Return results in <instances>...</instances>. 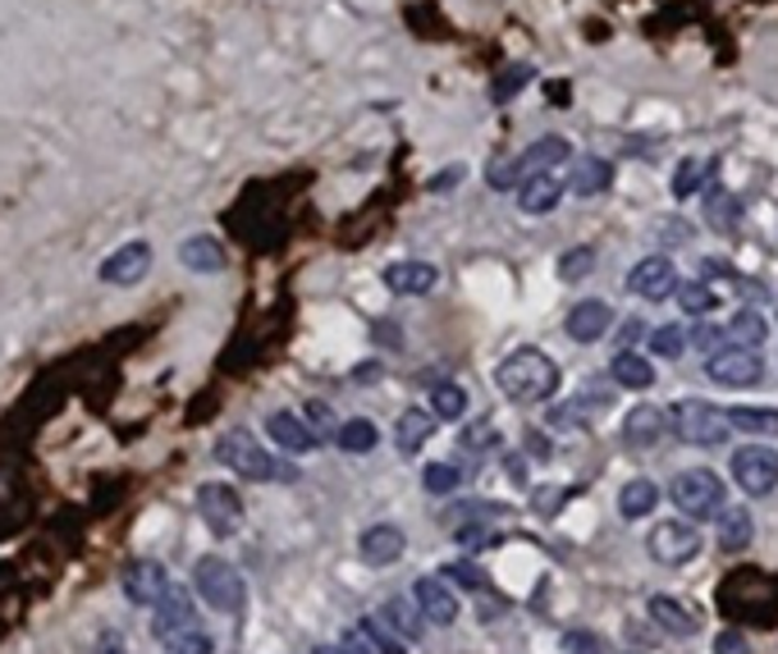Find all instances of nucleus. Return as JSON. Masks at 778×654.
<instances>
[{
    "label": "nucleus",
    "instance_id": "nucleus-30",
    "mask_svg": "<svg viewBox=\"0 0 778 654\" xmlns=\"http://www.w3.org/2000/svg\"><path fill=\"white\" fill-rule=\"evenodd\" d=\"M334 444H340L344 454H371L380 444V431H376V422H367V416H353V422L334 426Z\"/></svg>",
    "mask_w": 778,
    "mask_h": 654
},
{
    "label": "nucleus",
    "instance_id": "nucleus-41",
    "mask_svg": "<svg viewBox=\"0 0 778 654\" xmlns=\"http://www.w3.org/2000/svg\"><path fill=\"white\" fill-rule=\"evenodd\" d=\"M591 271H595V252L591 248H568L563 261H559V279H568V284L586 279Z\"/></svg>",
    "mask_w": 778,
    "mask_h": 654
},
{
    "label": "nucleus",
    "instance_id": "nucleus-53",
    "mask_svg": "<svg viewBox=\"0 0 778 654\" xmlns=\"http://www.w3.org/2000/svg\"><path fill=\"white\" fill-rule=\"evenodd\" d=\"M559 504H563V490H540V494H536V508H540L545 517H550Z\"/></svg>",
    "mask_w": 778,
    "mask_h": 654
},
{
    "label": "nucleus",
    "instance_id": "nucleus-51",
    "mask_svg": "<svg viewBox=\"0 0 778 654\" xmlns=\"http://www.w3.org/2000/svg\"><path fill=\"white\" fill-rule=\"evenodd\" d=\"M714 654H751V645H746L742 632H719L714 636Z\"/></svg>",
    "mask_w": 778,
    "mask_h": 654
},
{
    "label": "nucleus",
    "instance_id": "nucleus-43",
    "mask_svg": "<svg viewBox=\"0 0 778 654\" xmlns=\"http://www.w3.org/2000/svg\"><path fill=\"white\" fill-rule=\"evenodd\" d=\"M504 513H508L504 504L477 500V504H458V508H449V521H454V527H462V521H495V517H504Z\"/></svg>",
    "mask_w": 778,
    "mask_h": 654
},
{
    "label": "nucleus",
    "instance_id": "nucleus-17",
    "mask_svg": "<svg viewBox=\"0 0 778 654\" xmlns=\"http://www.w3.org/2000/svg\"><path fill=\"white\" fill-rule=\"evenodd\" d=\"M412 599H417L422 618L435 622V627H449L458 618V595L439 577H417V582H412Z\"/></svg>",
    "mask_w": 778,
    "mask_h": 654
},
{
    "label": "nucleus",
    "instance_id": "nucleus-6",
    "mask_svg": "<svg viewBox=\"0 0 778 654\" xmlns=\"http://www.w3.org/2000/svg\"><path fill=\"white\" fill-rule=\"evenodd\" d=\"M668 426L678 431L683 444H696V449H710V444L729 439V416H723L719 408H710L706 399H683V403H673Z\"/></svg>",
    "mask_w": 778,
    "mask_h": 654
},
{
    "label": "nucleus",
    "instance_id": "nucleus-26",
    "mask_svg": "<svg viewBox=\"0 0 778 654\" xmlns=\"http://www.w3.org/2000/svg\"><path fill=\"white\" fill-rule=\"evenodd\" d=\"M431 431H435V416H431V412H422V408H408V412L399 416V426H394V444H399V454H417L422 444L431 439Z\"/></svg>",
    "mask_w": 778,
    "mask_h": 654
},
{
    "label": "nucleus",
    "instance_id": "nucleus-50",
    "mask_svg": "<svg viewBox=\"0 0 778 654\" xmlns=\"http://www.w3.org/2000/svg\"><path fill=\"white\" fill-rule=\"evenodd\" d=\"M340 645H344V654H380V650L371 645V636L362 632V627H348V632L340 636Z\"/></svg>",
    "mask_w": 778,
    "mask_h": 654
},
{
    "label": "nucleus",
    "instance_id": "nucleus-11",
    "mask_svg": "<svg viewBox=\"0 0 778 654\" xmlns=\"http://www.w3.org/2000/svg\"><path fill=\"white\" fill-rule=\"evenodd\" d=\"M733 477L746 494H769L778 485V454L769 444H746L733 454Z\"/></svg>",
    "mask_w": 778,
    "mask_h": 654
},
{
    "label": "nucleus",
    "instance_id": "nucleus-1",
    "mask_svg": "<svg viewBox=\"0 0 778 654\" xmlns=\"http://www.w3.org/2000/svg\"><path fill=\"white\" fill-rule=\"evenodd\" d=\"M714 609L737 627H778V572L733 567L714 590Z\"/></svg>",
    "mask_w": 778,
    "mask_h": 654
},
{
    "label": "nucleus",
    "instance_id": "nucleus-45",
    "mask_svg": "<svg viewBox=\"0 0 778 654\" xmlns=\"http://www.w3.org/2000/svg\"><path fill=\"white\" fill-rule=\"evenodd\" d=\"M362 632L371 636V645H376L380 654H408V645H403L394 632H389V627H385L380 618H367V622H362Z\"/></svg>",
    "mask_w": 778,
    "mask_h": 654
},
{
    "label": "nucleus",
    "instance_id": "nucleus-20",
    "mask_svg": "<svg viewBox=\"0 0 778 654\" xmlns=\"http://www.w3.org/2000/svg\"><path fill=\"white\" fill-rule=\"evenodd\" d=\"M151 271V248L147 243H124L115 256L101 261V279L106 284H138Z\"/></svg>",
    "mask_w": 778,
    "mask_h": 654
},
{
    "label": "nucleus",
    "instance_id": "nucleus-40",
    "mask_svg": "<svg viewBox=\"0 0 778 654\" xmlns=\"http://www.w3.org/2000/svg\"><path fill=\"white\" fill-rule=\"evenodd\" d=\"M462 481H467V477L458 472L454 462H431V467H426V477H422L426 494H454V490H458Z\"/></svg>",
    "mask_w": 778,
    "mask_h": 654
},
{
    "label": "nucleus",
    "instance_id": "nucleus-55",
    "mask_svg": "<svg viewBox=\"0 0 778 654\" xmlns=\"http://www.w3.org/2000/svg\"><path fill=\"white\" fill-rule=\"evenodd\" d=\"M527 454H531V458H550V444H545V439L531 431V435H527Z\"/></svg>",
    "mask_w": 778,
    "mask_h": 654
},
{
    "label": "nucleus",
    "instance_id": "nucleus-48",
    "mask_svg": "<svg viewBox=\"0 0 778 654\" xmlns=\"http://www.w3.org/2000/svg\"><path fill=\"white\" fill-rule=\"evenodd\" d=\"M563 654H605L600 636H591V632H568L563 636Z\"/></svg>",
    "mask_w": 778,
    "mask_h": 654
},
{
    "label": "nucleus",
    "instance_id": "nucleus-52",
    "mask_svg": "<svg viewBox=\"0 0 778 654\" xmlns=\"http://www.w3.org/2000/svg\"><path fill=\"white\" fill-rule=\"evenodd\" d=\"M687 339H691V344H700V348H710V353H714V344L723 348V330H714V325H700V330L687 334Z\"/></svg>",
    "mask_w": 778,
    "mask_h": 654
},
{
    "label": "nucleus",
    "instance_id": "nucleus-60",
    "mask_svg": "<svg viewBox=\"0 0 778 654\" xmlns=\"http://www.w3.org/2000/svg\"><path fill=\"white\" fill-rule=\"evenodd\" d=\"M311 654H344V645H317Z\"/></svg>",
    "mask_w": 778,
    "mask_h": 654
},
{
    "label": "nucleus",
    "instance_id": "nucleus-27",
    "mask_svg": "<svg viewBox=\"0 0 778 654\" xmlns=\"http://www.w3.org/2000/svg\"><path fill=\"white\" fill-rule=\"evenodd\" d=\"M751 536H756V521H751L746 508H719V549L737 554V549L751 544Z\"/></svg>",
    "mask_w": 778,
    "mask_h": 654
},
{
    "label": "nucleus",
    "instance_id": "nucleus-57",
    "mask_svg": "<svg viewBox=\"0 0 778 654\" xmlns=\"http://www.w3.org/2000/svg\"><path fill=\"white\" fill-rule=\"evenodd\" d=\"M454 179H462V170H458V165H454L449 174H435V179H431V188H435V193H439V188H454Z\"/></svg>",
    "mask_w": 778,
    "mask_h": 654
},
{
    "label": "nucleus",
    "instance_id": "nucleus-58",
    "mask_svg": "<svg viewBox=\"0 0 778 654\" xmlns=\"http://www.w3.org/2000/svg\"><path fill=\"white\" fill-rule=\"evenodd\" d=\"M353 380H357V385H367V380H380V366H376V362H362V371H357Z\"/></svg>",
    "mask_w": 778,
    "mask_h": 654
},
{
    "label": "nucleus",
    "instance_id": "nucleus-3",
    "mask_svg": "<svg viewBox=\"0 0 778 654\" xmlns=\"http://www.w3.org/2000/svg\"><path fill=\"white\" fill-rule=\"evenodd\" d=\"M563 161H573V142L559 138V134H550V138H536L523 156H513V161H495V165H490V188H495V193H508V188H517V183L531 179V174H554Z\"/></svg>",
    "mask_w": 778,
    "mask_h": 654
},
{
    "label": "nucleus",
    "instance_id": "nucleus-13",
    "mask_svg": "<svg viewBox=\"0 0 778 654\" xmlns=\"http://www.w3.org/2000/svg\"><path fill=\"white\" fill-rule=\"evenodd\" d=\"M678 289V271H673L668 256H645L628 271V294L645 298V302H664Z\"/></svg>",
    "mask_w": 778,
    "mask_h": 654
},
{
    "label": "nucleus",
    "instance_id": "nucleus-29",
    "mask_svg": "<svg viewBox=\"0 0 778 654\" xmlns=\"http://www.w3.org/2000/svg\"><path fill=\"white\" fill-rule=\"evenodd\" d=\"M614 380H618L622 389H651V385H655V366L645 362L641 353L622 348V353L614 357Z\"/></svg>",
    "mask_w": 778,
    "mask_h": 654
},
{
    "label": "nucleus",
    "instance_id": "nucleus-39",
    "mask_svg": "<svg viewBox=\"0 0 778 654\" xmlns=\"http://www.w3.org/2000/svg\"><path fill=\"white\" fill-rule=\"evenodd\" d=\"M714 174V165H700V161H683L678 170H673V197H691V193H700V183H706Z\"/></svg>",
    "mask_w": 778,
    "mask_h": 654
},
{
    "label": "nucleus",
    "instance_id": "nucleus-34",
    "mask_svg": "<svg viewBox=\"0 0 778 654\" xmlns=\"http://www.w3.org/2000/svg\"><path fill=\"white\" fill-rule=\"evenodd\" d=\"M723 416H729V426H737L746 435H778V412L774 408H733Z\"/></svg>",
    "mask_w": 778,
    "mask_h": 654
},
{
    "label": "nucleus",
    "instance_id": "nucleus-18",
    "mask_svg": "<svg viewBox=\"0 0 778 654\" xmlns=\"http://www.w3.org/2000/svg\"><path fill=\"white\" fill-rule=\"evenodd\" d=\"M266 435L289 454H317L321 449V435L311 431L298 412H271L266 416Z\"/></svg>",
    "mask_w": 778,
    "mask_h": 654
},
{
    "label": "nucleus",
    "instance_id": "nucleus-23",
    "mask_svg": "<svg viewBox=\"0 0 778 654\" xmlns=\"http://www.w3.org/2000/svg\"><path fill=\"white\" fill-rule=\"evenodd\" d=\"M179 261L197 275H220L225 271V248L211 239V233H193V239L179 243Z\"/></svg>",
    "mask_w": 778,
    "mask_h": 654
},
{
    "label": "nucleus",
    "instance_id": "nucleus-5",
    "mask_svg": "<svg viewBox=\"0 0 778 654\" xmlns=\"http://www.w3.org/2000/svg\"><path fill=\"white\" fill-rule=\"evenodd\" d=\"M193 586H197V595H202L216 613H243V599H248L243 577H239V567L225 563L220 554H206V559L193 567Z\"/></svg>",
    "mask_w": 778,
    "mask_h": 654
},
{
    "label": "nucleus",
    "instance_id": "nucleus-28",
    "mask_svg": "<svg viewBox=\"0 0 778 654\" xmlns=\"http://www.w3.org/2000/svg\"><path fill=\"white\" fill-rule=\"evenodd\" d=\"M655 504H660V485H655V481H645V477L628 481V485H622V494H618V513L628 517V521H637V517H645V513H655Z\"/></svg>",
    "mask_w": 778,
    "mask_h": 654
},
{
    "label": "nucleus",
    "instance_id": "nucleus-24",
    "mask_svg": "<svg viewBox=\"0 0 778 654\" xmlns=\"http://www.w3.org/2000/svg\"><path fill=\"white\" fill-rule=\"evenodd\" d=\"M403 554V531L399 527H371L367 536H362V563H371V567H389V563H399Z\"/></svg>",
    "mask_w": 778,
    "mask_h": 654
},
{
    "label": "nucleus",
    "instance_id": "nucleus-46",
    "mask_svg": "<svg viewBox=\"0 0 778 654\" xmlns=\"http://www.w3.org/2000/svg\"><path fill=\"white\" fill-rule=\"evenodd\" d=\"M527 83H531V69H527V65H513V69H504V78H500V83L490 88V96H495V101H508V96H517V92H523Z\"/></svg>",
    "mask_w": 778,
    "mask_h": 654
},
{
    "label": "nucleus",
    "instance_id": "nucleus-21",
    "mask_svg": "<svg viewBox=\"0 0 778 654\" xmlns=\"http://www.w3.org/2000/svg\"><path fill=\"white\" fill-rule=\"evenodd\" d=\"M559 202H563V179H554V174H531V179L517 183V206H523L527 216L554 211Z\"/></svg>",
    "mask_w": 778,
    "mask_h": 654
},
{
    "label": "nucleus",
    "instance_id": "nucleus-47",
    "mask_svg": "<svg viewBox=\"0 0 778 654\" xmlns=\"http://www.w3.org/2000/svg\"><path fill=\"white\" fill-rule=\"evenodd\" d=\"M586 408H591V399H573V403L550 408V426H582L586 422Z\"/></svg>",
    "mask_w": 778,
    "mask_h": 654
},
{
    "label": "nucleus",
    "instance_id": "nucleus-31",
    "mask_svg": "<svg viewBox=\"0 0 778 654\" xmlns=\"http://www.w3.org/2000/svg\"><path fill=\"white\" fill-rule=\"evenodd\" d=\"M380 622L385 627H394V632L403 636V641H422V609H417V599H389V605L380 609Z\"/></svg>",
    "mask_w": 778,
    "mask_h": 654
},
{
    "label": "nucleus",
    "instance_id": "nucleus-22",
    "mask_svg": "<svg viewBox=\"0 0 778 654\" xmlns=\"http://www.w3.org/2000/svg\"><path fill=\"white\" fill-rule=\"evenodd\" d=\"M609 183H614V165L605 161V156H577V161H573V179H568L563 188H573L577 197H600Z\"/></svg>",
    "mask_w": 778,
    "mask_h": 654
},
{
    "label": "nucleus",
    "instance_id": "nucleus-25",
    "mask_svg": "<svg viewBox=\"0 0 778 654\" xmlns=\"http://www.w3.org/2000/svg\"><path fill=\"white\" fill-rule=\"evenodd\" d=\"M651 622H660L668 636H696V613L687 605H678V599H668V595H655L651 599Z\"/></svg>",
    "mask_w": 778,
    "mask_h": 654
},
{
    "label": "nucleus",
    "instance_id": "nucleus-12",
    "mask_svg": "<svg viewBox=\"0 0 778 654\" xmlns=\"http://www.w3.org/2000/svg\"><path fill=\"white\" fill-rule=\"evenodd\" d=\"M197 627V609L184 586H165V595L151 605V636L156 641H170L174 632H188Z\"/></svg>",
    "mask_w": 778,
    "mask_h": 654
},
{
    "label": "nucleus",
    "instance_id": "nucleus-32",
    "mask_svg": "<svg viewBox=\"0 0 778 654\" xmlns=\"http://www.w3.org/2000/svg\"><path fill=\"white\" fill-rule=\"evenodd\" d=\"M765 317H756V311H742V317H733L729 325H723V344H733V348H760L765 344Z\"/></svg>",
    "mask_w": 778,
    "mask_h": 654
},
{
    "label": "nucleus",
    "instance_id": "nucleus-19",
    "mask_svg": "<svg viewBox=\"0 0 778 654\" xmlns=\"http://www.w3.org/2000/svg\"><path fill=\"white\" fill-rule=\"evenodd\" d=\"M664 435H668V416L655 403H637L628 412V422H622V439H628L632 449H655Z\"/></svg>",
    "mask_w": 778,
    "mask_h": 654
},
{
    "label": "nucleus",
    "instance_id": "nucleus-36",
    "mask_svg": "<svg viewBox=\"0 0 778 654\" xmlns=\"http://www.w3.org/2000/svg\"><path fill=\"white\" fill-rule=\"evenodd\" d=\"M673 298L683 302L687 317H706V311H714V307H719V294L710 289V284H700V279H687L683 289H673Z\"/></svg>",
    "mask_w": 778,
    "mask_h": 654
},
{
    "label": "nucleus",
    "instance_id": "nucleus-14",
    "mask_svg": "<svg viewBox=\"0 0 778 654\" xmlns=\"http://www.w3.org/2000/svg\"><path fill=\"white\" fill-rule=\"evenodd\" d=\"M170 577H165V567L156 563V559H134L124 567V595H128V605H138V609H151L156 599L165 595Z\"/></svg>",
    "mask_w": 778,
    "mask_h": 654
},
{
    "label": "nucleus",
    "instance_id": "nucleus-38",
    "mask_svg": "<svg viewBox=\"0 0 778 654\" xmlns=\"http://www.w3.org/2000/svg\"><path fill=\"white\" fill-rule=\"evenodd\" d=\"M687 348H691V339H687L683 325H655L651 330V353L655 357H683Z\"/></svg>",
    "mask_w": 778,
    "mask_h": 654
},
{
    "label": "nucleus",
    "instance_id": "nucleus-56",
    "mask_svg": "<svg viewBox=\"0 0 778 654\" xmlns=\"http://www.w3.org/2000/svg\"><path fill=\"white\" fill-rule=\"evenodd\" d=\"M641 334H645V325H641V321H628V325H622V330H618V339H622V344H637V339H641Z\"/></svg>",
    "mask_w": 778,
    "mask_h": 654
},
{
    "label": "nucleus",
    "instance_id": "nucleus-49",
    "mask_svg": "<svg viewBox=\"0 0 778 654\" xmlns=\"http://www.w3.org/2000/svg\"><path fill=\"white\" fill-rule=\"evenodd\" d=\"M302 422H307L311 431H317V435H321V431L334 435V412H330L325 403H307V416H302Z\"/></svg>",
    "mask_w": 778,
    "mask_h": 654
},
{
    "label": "nucleus",
    "instance_id": "nucleus-33",
    "mask_svg": "<svg viewBox=\"0 0 778 654\" xmlns=\"http://www.w3.org/2000/svg\"><path fill=\"white\" fill-rule=\"evenodd\" d=\"M431 416L435 422H462V412H467V389L462 385H454V380H439L435 389H431Z\"/></svg>",
    "mask_w": 778,
    "mask_h": 654
},
{
    "label": "nucleus",
    "instance_id": "nucleus-37",
    "mask_svg": "<svg viewBox=\"0 0 778 654\" xmlns=\"http://www.w3.org/2000/svg\"><path fill=\"white\" fill-rule=\"evenodd\" d=\"M458 449H462V454H472V458L495 454V449H500V431H495V422H477V426H467V431H462V439H458Z\"/></svg>",
    "mask_w": 778,
    "mask_h": 654
},
{
    "label": "nucleus",
    "instance_id": "nucleus-7",
    "mask_svg": "<svg viewBox=\"0 0 778 654\" xmlns=\"http://www.w3.org/2000/svg\"><path fill=\"white\" fill-rule=\"evenodd\" d=\"M668 500L678 504V513H687V517H719L723 481H719V472H710V467H687V472L673 477Z\"/></svg>",
    "mask_w": 778,
    "mask_h": 654
},
{
    "label": "nucleus",
    "instance_id": "nucleus-10",
    "mask_svg": "<svg viewBox=\"0 0 778 654\" xmlns=\"http://www.w3.org/2000/svg\"><path fill=\"white\" fill-rule=\"evenodd\" d=\"M197 513L216 536H233L243 527V500H239V490L225 481H211L197 490Z\"/></svg>",
    "mask_w": 778,
    "mask_h": 654
},
{
    "label": "nucleus",
    "instance_id": "nucleus-16",
    "mask_svg": "<svg viewBox=\"0 0 778 654\" xmlns=\"http://www.w3.org/2000/svg\"><path fill=\"white\" fill-rule=\"evenodd\" d=\"M435 284H439V271L431 261H394V266H385V289L399 298H426Z\"/></svg>",
    "mask_w": 778,
    "mask_h": 654
},
{
    "label": "nucleus",
    "instance_id": "nucleus-8",
    "mask_svg": "<svg viewBox=\"0 0 778 654\" xmlns=\"http://www.w3.org/2000/svg\"><path fill=\"white\" fill-rule=\"evenodd\" d=\"M706 376L723 389H751V385H760L765 376V362L756 348H733V344H723L706 357Z\"/></svg>",
    "mask_w": 778,
    "mask_h": 654
},
{
    "label": "nucleus",
    "instance_id": "nucleus-9",
    "mask_svg": "<svg viewBox=\"0 0 778 654\" xmlns=\"http://www.w3.org/2000/svg\"><path fill=\"white\" fill-rule=\"evenodd\" d=\"M645 549H651V559L664 563V567H683L700 554V531H696V521H683V517H673V521H660V527L651 531V540H645Z\"/></svg>",
    "mask_w": 778,
    "mask_h": 654
},
{
    "label": "nucleus",
    "instance_id": "nucleus-44",
    "mask_svg": "<svg viewBox=\"0 0 778 654\" xmlns=\"http://www.w3.org/2000/svg\"><path fill=\"white\" fill-rule=\"evenodd\" d=\"M439 582H458L462 590H485V572L472 567V563H445V572H439Z\"/></svg>",
    "mask_w": 778,
    "mask_h": 654
},
{
    "label": "nucleus",
    "instance_id": "nucleus-35",
    "mask_svg": "<svg viewBox=\"0 0 778 654\" xmlns=\"http://www.w3.org/2000/svg\"><path fill=\"white\" fill-rule=\"evenodd\" d=\"M706 220H710L714 229H723V233H733V229H737V220H742V202H737L733 193L714 188V193L706 197Z\"/></svg>",
    "mask_w": 778,
    "mask_h": 654
},
{
    "label": "nucleus",
    "instance_id": "nucleus-59",
    "mask_svg": "<svg viewBox=\"0 0 778 654\" xmlns=\"http://www.w3.org/2000/svg\"><path fill=\"white\" fill-rule=\"evenodd\" d=\"M508 472H513L517 485H523V481H527V462H523V458H508Z\"/></svg>",
    "mask_w": 778,
    "mask_h": 654
},
{
    "label": "nucleus",
    "instance_id": "nucleus-54",
    "mask_svg": "<svg viewBox=\"0 0 778 654\" xmlns=\"http://www.w3.org/2000/svg\"><path fill=\"white\" fill-rule=\"evenodd\" d=\"M96 654H128V645H124L119 632H106V636H101V645H96Z\"/></svg>",
    "mask_w": 778,
    "mask_h": 654
},
{
    "label": "nucleus",
    "instance_id": "nucleus-15",
    "mask_svg": "<svg viewBox=\"0 0 778 654\" xmlns=\"http://www.w3.org/2000/svg\"><path fill=\"white\" fill-rule=\"evenodd\" d=\"M609 325H614V311L600 298H582L573 311H568V321H563V330H568L573 344H595V339L609 334Z\"/></svg>",
    "mask_w": 778,
    "mask_h": 654
},
{
    "label": "nucleus",
    "instance_id": "nucleus-4",
    "mask_svg": "<svg viewBox=\"0 0 778 654\" xmlns=\"http://www.w3.org/2000/svg\"><path fill=\"white\" fill-rule=\"evenodd\" d=\"M216 458L229 467L233 477H248V481H294L298 477L289 462H279L275 454H266L262 439H252L248 431H229L216 444Z\"/></svg>",
    "mask_w": 778,
    "mask_h": 654
},
{
    "label": "nucleus",
    "instance_id": "nucleus-2",
    "mask_svg": "<svg viewBox=\"0 0 778 654\" xmlns=\"http://www.w3.org/2000/svg\"><path fill=\"white\" fill-rule=\"evenodd\" d=\"M495 385L513 403H545L559 389V366L545 357L540 348H513L500 371H495Z\"/></svg>",
    "mask_w": 778,
    "mask_h": 654
},
{
    "label": "nucleus",
    "instance_id": "nucleus-42",
    "mask_svg": "<svg viewBox=\"0 0 778 654\" xmlns=\"http://www.w3.org/2000/svg\"><path fill=\"white\" fill-rule=\"evenodd\" d=\"M165 654H211V636L202 627H188V632H174L170 641H161Z\"/></svg>",
    "mask_w": 778,
    "mask_h": 654
}]
</instances>
